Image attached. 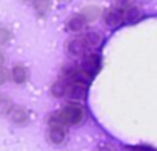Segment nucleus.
Instances as JSON below:
<instances>
[{
    "label": "nucleus",
    "mask_w": 157,
    "mask_h": 151,
    "mask_svg": "<svg viewBox=\"0 0 157 151\" xmlns=\"http://www.w3.org/2000/svg\"><path fill=\"white\" fill-rule=\"evenodd\" d=\"M49 139L53 144H61L66 139V125L61 124H52L51 122V130H49Z\"/></svg>",
    "instance_id": "nucleus-4"
},
{
    "label": "nucleus",
    "mask_w": 157,
    "mask_h": 151,
    "mask_svg": "<svg viewBox=\"0 0 157 151\" xmlns=\"http://www.w3.org/2000/svg\"><path fill=\"white\" fill-rule=\"evenodd\" d=\"M98 14H99L98 8H93V6H89V8L82 12V15H89V20H95V18L98 17Z\"/></svg>",
    "instance_id": "nucleus-8"
},
{
    "label": "nucleus",
    "mask_w": 157,
    "mask_h": 151,
    "mask_svg": "<svg viewBox=\"0 0 157 151\" xmlns=\"http://www.w3.org/2000/svg\"><path fill=\"white\" fill-rule=\"evenodd\" d=\"M98 151H113V150H111L110 147H101V148H99Z\"/></svg>",
    "instance_id": "nucleus-13"
},
{
    "label": "nucleus",
    "mask_w": 157,
    "mask_h": 151,
    "mask_svg": "<svg viewBox=\"0 0 157 151\" xmlns=\"http://www.w3.org/2000/svg\"><path fill=\"white\" fill-rule=\"evenodd\" d=\"M84 119V108L78 104H67L56 113H53L51 118L52 124H61V125H78Z\"/></svg>",
    "instance_id": "nucleus-2"
},
{
    "label": "nucleus",
    "mask_w": 157,
    "mask_h": 151,
    "mask_svg": "<svg viewBox=\"0 0 157 151\" xmlns=\"http://www.w3.org/2000/svg\"><path fill=\"white\" fill-rule=\"evenodd\" d=\"M6 76H8V72H6V69L0 66V84H3V83L6 81Z\"/></svg>",
    "instance_id": "nucleus-11"
},
{
    "label": "nucleus",
    "mask_w": 157,
    "mask_h": 151,
    "mask_svg": "<svg viewBox=\"0 0 157 151\" xmlns=\"http://www.w3.org/2000/svg\"><path fill=\"white\" fill-rule=\"evenodd\" d=\"M125 151H154L153 148H148V147H130Z\"/></svg>",
    "instance_id": "nucleus-10"
},
{
    "label": "nucleus",
    "mask_w": 157,
    "mask_h": 151,
    "mask_svg": "<svg viewBox=\"0 0 157 151\" xmlns=\"http://www.w3.org/2000/svg\"><path fill=\"white\" fill-rule=\"evenodd\" d=\"M9 38H11L9 31L5 29V28H0V45H6L9 41Z\"/></svg>",
    "instance_id": "nucleus-9"
},
{
    "label": "nucleus",
    "mask_w": 157,
    "mask_h": 151,
    "mask_svg": "<svg viewBox=\"0 0 157 151\" xmlns=\"http://www.w3.org/2000/svg\"><path fill=\"white\" fill-rule=\"evenodd\" d=\"M124 12H125V9L119 8L117 5L113 6V8H110V9H107L104 14L105 23H107L108 26H111V28H114V26L124 23Z\"/></svg>",
    "instance_id": "nucleus-3"
},
{
    "label": "nucleus",
    "mask_w": 157,
    "mask_h": 151,
    "mask_svg": "<svg viewBox=\"0 0 157 151\" xmlns=\"http://www.w3.org/2000/svg\"><path fill=\"white\" fill-rule=\"evenodd\" d=\"M86 17L82 15V14H79V15H73L70 20H69V23H67V28L70 29V31H73V32H76V31H81L84 26H86Z\"/></svg>",
    "instance_id": "nucleus-5"
},
{
    "label": "nucleus",
    "mask_w": 157,
    "mask_h": 151,
    "mask_svg": "<svg viewBox=\"0 0 157 151\" xmlns=\"http://www.w3.org/2000/svg\"><path fill=\"white\" fill-rule=\"evenodd\" d=\"M9 107V102L6 99H0V113H5Z\"/></svg>",
    "instance_id": "nucleus-12"
},
{
    "label": "nucleus",
    "mask_w": 157,
    "mask_h": 151,
    "mask_svg": "<svg viewBox=\"0 0 157 151\" xmlns=\"http://www.w3.org/2000/svg\"><path fill=\"white\" fill-rule=\"evenodd\" d=\"M12 79L18 84L26 81V70H25V67L21 64H17V66L12 67Z\"/></svg>",
    "instance_id": "nucleus-6"
},
{
    "label": "nucleus",
    "mask_w": 157,
    "mask_h": 151,
    "mask_svg": "<svg viewBox=\"0 0 157 151\" xmlns=\"http://www.w3.org/2000/svg\"><path fill=\"white\" fill-rule=\"evenodd\" d=\"M3 63H5V58H3V55L0 53V66H3Z\"/></svg>",
    "instance_id": "nucleus-14"
},
{
    "label": "nucleus",
    "mask_w": 157,
    "mask_h": 151,
    "mask_svg": "<svg viewBox=\"0 0 157 151\" xmlns=\"http://www.w3.org/2000/svg\"><path fill=\"white\" fill-rule=\"evenodd\" d=\"M101 45V35L96 32H87L75 40H70L67 50L70 55H87Z\"/></svg>",
    "instance_id": "nucleus-1"
},
{
    "label": "nucleus",
    "mask_w": 157,
    "mask_h": 151,
    "mask_svg": "<svg viewBox=\"0 0 157 151\" xmlns=\"http://www.w3.org/2000/svg\"><path fill=\"white\" fill-rule=\"evenodd\" d=\"M11 119L12 122L15 124H25L28 121V113L23 110V108H15L12 113H11Z\"/></svg>",
    "instance_id": "nucleus-7"
}]
</instances>
